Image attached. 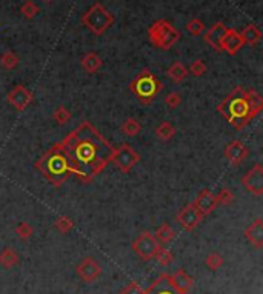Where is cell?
Wrapping results in <instances>:
<instances>
[{
  "label": "cell",
  "instance_id": "obj_1",
  "mask_svg": "<svg viewBox=\"0 0 263 294\" xmlns=\"http://www.w3.org/2000/svg\"><path fill=\"white\" fill-rule=\"evenodd\" d=\"M57 146L66 156L72 173L83 182L93 180L108 166L114 150L111 143L86 120L59 142Z\"/></svg>",
  "mask_w": 263,
  "mask_h": 294
},
{
  "label": "cell",
  "instance_id": "obj_2",
  "mask_svg": "<svg viewBox=\"0 0 263 294\" xmlns=\"http://www.w3.org/2000/svg\"><path fill=\"white\" fill-rule=\"evenodd\" d=\"M217 111L234 127V130L240 131L243 130L249 120L255 117L252 110L249 108L246 97H245V89L242 86H235L225 99L222 104H219Z\"/></svg>",
  "mask_w": 263,
  "mask_h": 294
},
{
  "label": "cell",
  "instance_id": "obj_3",
  "mask_svg": "<svg viewBox=\"0 0 263 294\" xmlns=\"http://www.w3.org/2000/svg\"><path fill=\"white\" fill-rule=\"evenodd\" d=\"M34 166L43 177H46L57 188L62 186L72 174V168L66 156L57 146V143L49 151H46L39 160H36Z\"/></svg>",
  "mask_w": 263,
  "mask_h": 294
},
{
  "label": "cell",
  "instance_id": "obj_4",
  "mask_svg": "<svg viewBox=\"0 0 263 294\" xmlns=\"http://www.w3.org/2000/svg\"><path fill=\"white\" fill-rule=\"evenodd\" d=\"M162 88H163L162 82L148 68L142 69L129 85V89L137 95V99L142 105L152 104L155 95L162 91Z\"/></svg>",
  "mask_w": 263,
  "mask_h": 294
},
{
  "label": "cell",
  "instance_id": "obj_5",
  "mask_svg": "<svg viewBox=\"0 0 263 294\" xmlns=\"http://www.w3.org/2000/svg\"><path fill=\"white\" fill-rule=\"evenodd\" d=\"M180 31L175 30L168 20H157L148 30V37L151 43L159 50H171L180 40Z\"/></svg>",
  "mask_w": 263,
  "mask_h": 294
},
{
  "label": "cell",
  "instance_id": "obj_6",
  "mask_svg": "<svg viewBox=\"0 0 263 294\" xmlns=\"http://www.w3.org/2000/svg\"><path fill=\"white\" fill-rule=\"evenodd\" d=\"M82 23L96 36H102L113 23L114 16L100 4H94L82 16Z\"/></svg>",
  "mask_w": 263,
  "mask_h": 294
},
{
  "label": "cell",
  "instance_id": "obj_7",
  "mask_svg": "<svg viewBox=\"0 0 263 294\" xmlns=\"http://www.w3.org/2000/svg\"><path fill=\"white\" fill-rule=\"evenodd\" d=\"M111 162L123 173L128 174L139 162H140V154L131 146V145H120L117 148L113 150V156H111Z\"/></svg>",
  "mask_w": 263,
  "mask_h": 294
},
{
  "label": "cell",
  "instance_id": "obj_8",
  "mask_svg": "<svg viewBox=\"0 0 263 294\" xmlns=\"http://www.w3.org/2000/svg\"><path fill=\"white\" fill-rule=\"evenodd\" d=\"M159 247H160V245H159V242L155 240V237H154L151 233H148V231L142 233V234L134 240V243H133L134 253H136L140 259H143V260H151V259H154Z\"/></svg>",
  "mask_w": 263,
  "mask_h": 294
},
{
  "label": "cell",
  "instance_id": "obj_9",
  "mask_svg": "<svg viewBox=\"0 0 263 294\" xmlns=\"http://www.w3.org/2000/svg\"><path fill=\"white\" fill-rule=\"evenodd\" d=\"M242 185L246 191L254 194L255 198L263 194V166L260 163H254V166L242 177Z\"/></svg>",
  "mask_w": 263,
  "mask_h": 294
},
{
  "label": "cell",
  "instance_id": "obj_10",
  "mask_svg": "<svg viewBox=\"0 0 263 294\" xmlns=\"http://www.w3.org/2000/svg\"><path fill=\"white\" fill-rule=\"evenodd\" d=\"M75 273L77 276L86 282V283H91V282H96L100 276H102V266L100 263L93 259V257H85L75 268Z\"/></svg>",
  "mask_w": 263,
  "mask_h": 294
},
{
  "label": "cell",
  "instance_id": "obj_11",
  "mask_svg": "<svg viewBox=\"0 0 263 294\" xmlns=\"http://www.w3.org/2000/svg\"><path fill=\"white\" fill-rule=\"evenodd\" d=\"M8 102L10 105H13L17 111H23L27 110V107H30V104L33 102V92L25 88L23 85H16L10 92H8Z\"/></svg>",
  "mask_w": 263,
  "mask_h": 294
},
{
  "label": "cell",
  "instance_id": "obj_12",
  "mask_svg": "<svg viewBox=\"0 0 263 294\" xmlns=\"http://www.w3.org/2000/svg\"><path fill=\"white\" fill-rule=\"evenodd\" d=\"M203 217H205V216H203L193 204H190V205H187L185 208H182L180 213L175 216L177 222H179L187 231H193V230L202 222Z\"/></svg>",
  "mask_w": 263,
  "mask_h": 294
},
{
  "label": "cell",
  "instance_id": "obj_13",
  "mask_svg": "<svg viewBox=\"0 0 263 294\" xmlns=\"http://www.w3.org/2000/svg\"><path fill=\"white\" fill-rule=\"evenodd\" d=\"M249 154L248 146L240 140H232L225 146V157L229 160L231 165H240Z\"/></svg>",
  "mask_w": 263,
  "mask_h": 294
},
{
  "label": "cell",
  "instance_id": "obj_14",
  "mask_svg": "<svg viewBox=\"0 0 263 294\" xmlns=\"http://www.w3.org/2000/svg\"><path fill=\"white\" fill-rule=\"evenodd\" d=\"M193 205L203 214V216H208V214H211L214 210H216V207L219 205L217 204V201H216V194H213L209 189H203L197 198H196V201L193 202Z\"/></svg>",
  "mask_w": 263,
  "mask_h": 294
},
{
  "label": "cell",
  "instance_id": "obj_15",
  "mask_svg": "<svg viewBox=\"0 0 263 294\" xmlns=\"http://www.w3.org/2000/svg\"><path fill=\"white\" fill-rule=\"evenodd\" d=\"M243 45H245V43H243L240 34H239L235 30H228L226 34H225V37H223L222 42H220V50L225 51V53H228L229 56H234V54H237V53L242 50Z\"/></svg>",
  "mask_w": 263,
  "mask_h": 294
},
{
  "label": "cell",
  "instance_id": "obj_16",
  "mask_svg": "<svg viewBox=\"0 0 263 294\" xmlns=\"http://www.w3.org/2000/svg\"><path fill=\"white\" fill-rule=\"evenodd\" d=\"M166 280L177 291L185 292V294H188V291H190V288L193 286V282H194L193 277L188 276L183 270H177L172 274H166Z\"/></svg>",
  "mask_w": 263,
  "mask_h": 294
},
{
  "label": "cell",
  "instance_id": "obj_17",
  "mask_svg": "<svg viewBox=\"0 0 263 294\" xmlns=\"http://www.w3.org/2000/svg\"><path fill=\"white\" fill-rule=\"evenodd\" d=\"M245 237L246 240L254 247V248H261L263 247V220L255 219L246 230H245Z\"/></svg>",
  "mask_w": 263,
  "mask_h": 294
},
{
  "label": "cell",
  "instance_id": "obj_18",
  "mask_svg": "<svg viewBox=\"0 0 263 294\" xmlns=\"http://www.w3.org/2000/svg\"><path fill=\"white\" fill-rule=\"evenodd\" d=\"M226 31H228V28H226V25H223L222 22L214 23V25L205 33V40H206V43H208L209 46H213L216 51H222V50H220V42H222V39L225 37Z\"/></svg>",
  "mask_w": 263,
  "mask_h": 294
},
{
  "label": "cell",
  "instance_id": "obj_19",
  "mask_svg": "<svg viewBox=\"0 0 263 294\" xmlns=\"http://www.w3.org/2000/svg\"><path fill=\"white\" fill-rule=\"evenodd\" d=\"M143 294H185L175 289L168 280H166V274H162L157 280L152 282V285L145 289Z\"/></svg>",
  "mask_w": 263,
  "mask_h": 294
},
{
  "label": "cell",
  "instance_id": "obj_20",
  "mask_svg": "<svg viewBox=\"0 0 263 294\" xmlns=\"http://www.w3.org/2000/svg\"><path fill=\"white\" fill-rule=\"evenodd\" d=\"M80 63H82L83 69L86 72H90V74H94V72H97L102 68V59L96 53H86L82 57Z\"/></svg>",
  "mask_w": 263,
  "mask_h": 294
},
{
  "label": "cell",
  "instance_id": "obj_21",
  "mask_svg": "<svg viewBox=\"0 0 263 294\" xmlns=\"http://www.w3.org/2000/svg\"><path fill=\"white\" fill-rule=\"evenodd\" d=\"M166 74H168V77H169L174 83H182V82L187 79V76H188V69H187V66H185L182 62L175 60V62L168 68Z\"/></svg>",
  "mask_w": 263,
  "mask_h": 294
},
{
  "label": "cell",
  "instance_id": "obj_22",
  "mask_svg": "<svg viewBox=\"0 0 263 294\" xmlns=\"http://www.w3.org/2000/svg\"><path fill=\"white\" fill-rule=\"evenodd\" d=\"M19 263V254L16 253L14 248L7 247L0 251V265L4 268H13Z\"/></svg>",
  "mask_w": 263,
  "mask_h": 294
},
{
  "label": "cell",
  "instance_id": "obj_23",
  "mask_svg": "<svg viewBox=\"0 0 263 294\" xmlns=\"http://www.w3.org/2000/svg\"><path fill=\"white\" fill-rule=\"evenodd\" d=\"M245 97H246V102L249 105V108L252 110V113L257 116L261 110H263V99L261 95L255 91V89H245Z\"/></svg>",
  "mask_w": 263,
  "mask_h": 294
},
{
  "label": "cell",
  "instance_id": "obj_24",
  "mask_svg": "<svg viewBox=\"0 0 263 294\" xmlns=\"http://www.w3.org/2000/svg\"><path fill=\"white\" fill-rule=\"evenodd\" d=\"M240 37H242L243 43H246V45H255V43L260 42L261 33H260V30H258L255 25H248V27H245L243 31L240 33Z\"/></svg>",
  "mask_w": 263,
  "mask_h": 294
},
{
  "label": "cell",
  "instance_id": "obj_25",
  "mask_svg": "<svg viewBox=\"0 0 263 294\" xmlns=\"http://www.w3.org/2000/svg\"><path fill=\"white\" fill-rule=\"evenodd\" d=\"M154 237H155V240L160 242V243H168V242H171V240L175 237V231L171 228L169 224H163V225H160V227L155 230Z\"/></svg>",
  "mask_w": 263,
  "mask_h": 294
},
{
  "label": "cell",
  "instance_id": "obj_26",
  "mask_svg": "<svg viewBox=\"0 0 263 294\" xmlns=\"http://www.w3.org/2000/svg\"><path fill=\"white\" fill-rule=\"evenodd\" d=\"M120 130H122V133H123L125 136H128V137H134V136H137V134L142 131V125L139 124L137 119L129 117V119H126V120L122 124Z\"/></svg>",
  "mask_w": 263,
  "mask_h": 294
},
{
  "label": "cell",
  "instance_id": "obj_27",
  "mask_svg": "<svg viewBox=\"0 0 263 294\" xmlns=\"http://www.w3.org/2000/svg\"><path fill=\"white\" fill-rule=\"evenodd\" d=\"M175 134V128L171 122H162L157 128H155V136L160 140H171Z\"/></svg>",
  "mask_w": 263,
  "mask_h": 294
},
{
  "label": "cell",
  "instance_id": "obj_28",
  "mask_svg": "<svg viewBox=\"0 0 263 294\" xmlns=\"http://www.w3.org/2000/svg\"><path fill=\"white\" fill-rule=\"evenodd\" d=\"M19 65V57L13 53V51H7L0 56V66L7 71H11L14 68H17Z\"/></svg>",
  "mask_w": 263,
  "mask_h": 294
},
{
  "label": "cell",
  "instance_id": "obj_29",
  "mask_svg": "<svg viewBox=\"0 0 263 294\" xmlns=\"http://www.w3.org/2000/svg\"><path fill=\"white\" fill-rule=\"evenodd\" d=\"M71 117H72L71 111H69L66 107H63V105L57 107V108L54 110V113H52V119H54L59 125H65V124H68V122L71 120Z\"/></svg>",
  "mask_w": 263,
  "mask_h": 294
},
{
  "label": "cell",
  "instance_id": "obj_30",
  "mask_svg": "<svg viewBox=\"0 0 263 294\" xmlns=\"http://www.w3.org/2000/svg\"><path fill=\"white\" fill-rule=\"evenodd\" d=\"M54 228L65 234V233H69L74 228V222L69 217H66V216H59L56 219V222H54Z\"/></svg>",
  "mask_w": 263,
  "mask_h": 294
},
{
  "label": "cell",
  "instance_id": "obj_31",
  "mask_svg": "<svg viewBox=\"0 0 263 294\" xmlns=\"http://www.w3.org/2000/svg\"><path fill=\"white\" fill-rule=\"evenodd\" d=\"M216 201L220 205H231L234 202V192L229 188H222L219 194H216Z\"/></svg>",
  "mask_w": 263,
  "mask_h": 294
},
{
  "label": "cell",
  "instance_id": "obj_32",
  "mask_svg": "<svg viewBox=\"0 0 263 294\" xmlns=\"http://www.w3.org/2000/svg\"><path fill=\"white\" fill-rule=\"evenodd\" d=\"M205 265H206L211 271H217V270L222 268V265H223V257H222L219 253H211V254L206 256Z\"/></svg>",
  "mask_w": 263,
  "mask_h": 294
},
{
  "label": "cell",
  "instance_id": "obj_33",
  "mask_svg": "<svg viewBox=\"0 0 263 294\" xmlns=\"http://www.w3.org/2000/svg\"><path fill=\"white\" fill-rule=\"evenodd\" d=\"M20 13L23 14L25 19H34L39 14V7L33 2V0H27L20 8Z\"/></svg>",
  "mask_w": 263,
  "mask_h": 294
},
{
  "label": "cell",
  "instance_id": "obj_34",
  "mask_svg": "<svg viewBox=\"0 0 263 294\" xmlns=\"http://www.w3.org/2000/svg\"><path fill=\"white\" fill-rule=\"evenodd\" d=\"M154 259H157L160 265L166 266V265H169V263L172 262V259H174V257H172V253H171L168 248L159 247V250H157V253H155Z\"/></svg>",
  "mask_w": 263,
  "mask_h": 294
},
{
  "label": "cell",
  "instance_id": "obj_35",
  "mask_svg": "<svg viewBox=\"0 0 263 294\" xmlns=\"http://www.w3.org/2000/svg\"><path fill=\"white\" fill-rule=\"evenodd\" d=\"M187 31L193 36H200L205 31V23L199 19H193L187 23Z\"/></svg>",
  "mask_w": 263,
  "mask_h": 294
},
{
  "label": "cell",
  "instance_id": "obj_36",
  "mask_svg": "<svg viewBox=\"0 0 263 294\" xmlns=\"http://www.w3.org/2000/svg\"><path fill=\"white\" fill-rule=\"evenodd\" d=\"M33 227L30 225V224H27V222H20L17 227H16V234L20 237V239H23V240H27V239H30L31 236H33Z\"/></svg>",
  "mask_w": 263,
  "mask_h": 294
},
{
  "label": "cell",
  "instance_id": "obj_37",
  "mask_svg": "<svg viewBox=\"0 0 263 294\" xmlns=\"http://www.w3.org/2000/svg\"><path fill=\"white\" fill-rule=\"evenodd\" d=\"M190 72H191L193 76H196V77L203 76V74L206 72V63H205V60H200V59L194 60V62L191 63V66H190Z\"/></svg>",
  "mask_w": 263,
  "mask_h": 294
},
{
  "label": "cell",
  "instance_id": "obj_38",
  "mask_svg": "<svg viewBox=\"0 0 263 294\" xmlns=\"http://www.w3.org/2000/svg\"><path fill=\"white\" fill-rule=\"evenodd\" d=\"M165 104H166L169 108H172V110L177 108V107L182 104V95H180L179 92H175V91H174V92H169V94L165 97Z\"/></svg>",
  "mask_w": 263,
  "mask_h": 294
},
{
  "label": "cell",
  "instance_id": "obj_39",
  "mask_svg": "<svg viewBox=\"0 0 263 294\" xmlns=\"http://www.w3.org/2000/svg\"><path fill=\"white\" fill-rule=\"evenodd\" d=\"M143 292H145V289H142L139 283L131 282V283H128V285L122 289L120 294H143Z\"/></svg>",
  "mask_w": 263,
  "mask_h": 294
},
{
  "label": "cell",
  "instance_id": "obj_40",
  "mask_svg": "<svg viewBox=\"0 0 263 294\" xmlns=\"http://www.w3.org/2000/svg\"><path fill=\"white\" fill-rule=\"evenodd\" d=\"M43 2H46V4H51V2H54V0H43Z\"/></svg>",
  "mask_w": 263,
  "mask_h": 294
}]
</instances>
